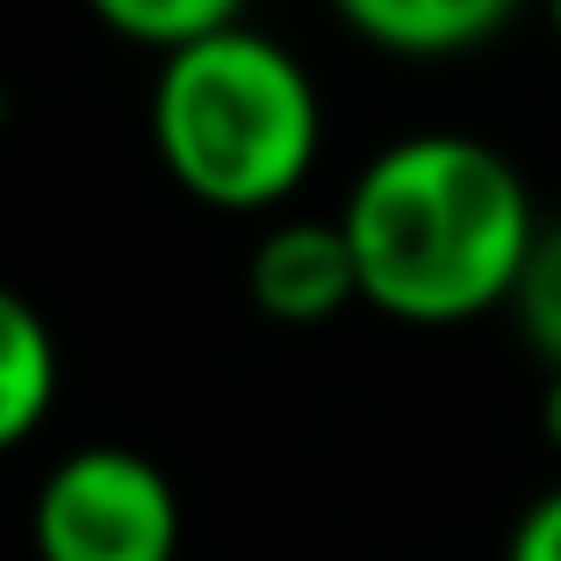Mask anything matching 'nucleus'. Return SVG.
<instances>
[{"label":"nucleus","instance_id":"nucleus-1","mask_svg":"<svg viewBox=\"0 0 561 561\" xmlns=\"http://www.w3.org/2000/svg\"><path fill=\"white\" fill-rule=\"evenodd\" d=\"M360 260V302L397 324H476L512 310L540 238L512 151L468 130H411L353 173L339 209Z\"/></svg>","mask_w":561,"mask_h":561},{"label":"nucleus","instance_id":"nucleus-2","mask_svg":"<svg viewBox=\"0 0 561 561\" xmlns=\"http://www.w3.org/2000/svg\"><path fill=\"white\" fill-rule=\"evenodd\" d=\"M145 130L151 159L187 202L224 216H266L317 173L324 94L280 36L231 22L159 58Z\"/></svg>","mask_w":561,"mask_h":561},{"label":"nucleus","instance_id":"nucleus-3","mask_svg":"<svg viewBox=\"0 0 561 561\" xmlns=\"http://www.w3.org/2000/svg\"><path fill=\"white\" fill-rule=\"evenodd\" d=\"M181 526L173 476L116 439L72 446L30 496L36 561H181Z\"/></svg>","mask_w":561,"mask_h":561},{"label":"nucleus","instance_id":"nucleus-4","mask_svg":"<svg viewBox=\"0 0 561 561\" xmlns=\"http://www.w3.org/2000/svg\"><path fill=\"white\" fill-rule=\"evenodd\" d=\"M245 296L274 324H324L346 302H360V260L339 216H280L245 252Z\"/></svg>","mask_w":561,"mask_h":561},{"label":"nucleus","instance_id":"nucleus-5","mask_svg":"<svg viewBox=\"0 0 561 561\" xmlns=\"http://www.w3.org/2000/svg\"><path fill=\"white\" fill-rule=\"evenodd\" d=\"M526 0H331V15L346 22L360 44L389 58H461L482 50Z\"/></svg>","mask_w":561,"mask_h":561},{"label":"nucleus","instance_id":"nucleus-6","mask_svg":"<svg viewBox=\"0 0 561 561\" xmlns=\"http://www.w3.org/2000/svg\"><path fill=\"white\" fill-rule=\"evenodd\" d=\"M50 403H58V339L15 280H0V454L36 439Z\"/></svg>","mask_w":561,"mask_h":561},{"label":"nucleus","instance_id":"nucleus-7","mask_svg":"<svg viewBox=\"0 0 561 561\" xmlns=\"http://www.w3.org/2000/svg\"><path fill=\"white\" fill-rule=\"evenodd\" d=\"M245 8L252 0H87V15L108 36H123L137 50H159V58L195 44V36H216V30H231V22H245Z\"/></svg>","mask_w":561,"mask_h":561},{"label":"nucleus","instance_id":"nucleus-8","mask_svg":"<svg viewBox=\"0 0 561 561\" xmlns=\"http://www.w3.org/2000/svg\"><path fill=\"white\" fill-rule=\"evenodd\" d=\"M512 317H518V339H526V346L540 353V367L554 375L561 367V216L540 224V238H533L526 274H518V288H512Z\"/></svg>","mask_w":561,"mask_h":561},{"label":"nucleus","instance_id":"nucleus-9","mask_svg":"<svg viewBox=\"0 0 561 561\" xmlns=\"http://www.w3.org/2000/svg\"><path fill=\"white\" fill-rule=\"evenodd\" d=\"M504 561H561V482L540 490L526 512H518L512 540H504Z\"/></svg>","mask_w":561,"mask_h":561},{"label":"nucleus","instance_id":"nucleus-10","mask_svg":"<svg viewBox=\"0 0 561 561\" xmlns=\"http://www.w3.org/2000/svg\"><path fill=\"white\" fill-rule=\"evenodd\" d=\"M540 432H547V446L561 454V367L547 375V397H540Z\"/></svg>","mask_w":561,"mask_h":561},{"label":"nucleus","instance_id":"nucleus-11","mask_svg":"<svg viewBox=\"0 0 561 561\" xmlns=\"http://www.w3.org/2000/svg\"><path fill=\"white\" fill-rule=\"evenodd\" d=\"M547 22H554V44H561V0H547Z\"/></svg>","mask_w":561,"mask_h":561}]
</instances>
